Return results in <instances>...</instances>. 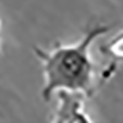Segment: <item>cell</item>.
I'll list each match as a JSON object with an SVG mask.
<instances>
[{
    "mask_svg": "<svg viewBox=\"0 0 123 123\" xmlns=\"http://www.w3.org/2000/svg\"><path fill=\"white\" fill-rule=\"evenodd\" d=\"M0 57H1V46H0Z\"/></svg>",
    "mask_w": 123,
    "mask_h": 123,
    "instance_id": "cell-4",
    "label": "cell"
},
{
    "mask_svg": "<svg viewBox=\"0 0 123 123\" xmlns=\"http://www.w3.org/2000/svg\"><path fill=\"white\" fill-rule=\"evenodd\" d=\"M110 26L98 25L86 30L83 38L74 44L55 43L46 50L35 46L33 52L43 65L44 85L42 97L46 102L52 100L59 90L78 92L85 97L95 95L102 84L97 69L90 57V48L95 39L108 32Z\"/></svg>",
    "mask_w": 123,
    "mask_h": 123,
    "instance_id": "cell-1",
    "label": "cell"
},
{
    "mask_svg": "<svg viewBox=\"0 0 123 123\" xmlns=\"http://www.w3.org/2000/svg\"><path fill=\"white\" fill-rule=\"evenodd\" d=\"M58 105L50 123H92L84 111L83 95L67 90L55 92Z\"/></svg>",
    "mask_w": 123,
    "mask_h": 123,
    "instance_id": "cell-2",
    "label": "cell"
},
{
    "mask_svg": "<svg viewBox=\"0 0 123 123\" xmlns=\"http://www.w3.org/2000/svg\"><path fill=\"white\" fill-rule=\"evenodd\" d=\"M101 52L112 59L110 65L117 69V64H123V31L116 35L107 43L101 46Z\"/></svg>",
    "mask_w": 123,
    "mask_h": 123,
    "instance_id": "cell-3",
    "label": "cell"
}]
</instances>
